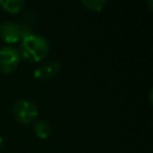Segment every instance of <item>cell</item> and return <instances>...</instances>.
<instances>
[{"mask_svg":"<svg viewBox=\"0 0 153 153\" xmlns=\"http://www.w3.org/2000/svg\"><path fill=\"white\" fill-rule=\"evenodd\" d=\"M24 5L25 2L23 0H0V7L11 14L19 13L23 10Z\"/></svg>","mask_w":153,"mask_h":153,"instance_id":"cell-6","label":"cell"},{"mask_svg":"<svg viewBox=\"0 0 153 153\" xmlns=\"http://www.w3.org/2000/svg\"><path fill=\"white\" fill-rule=\"evenodd\" d=\"M33 131H35V134H36L37 137H39V139H47V137L50 136L51 128H50V124L47 121L38 120L33 124Z\"/></svg>","mask_w":153,"mask_h":153,"instance_id":"cell-7","label":"cell"},{"mask_svg":"<svg viewBox=\"0 0 153 153\" xmlns=\"http://www.w3.org/2000/svg\"><path fill=\"white\" fill-rule=\"evenodd\" d=\"M13 116L22 124H29L36 121L38 116V109L31 100L20 99L13 105Z\"/></svg>","mask_w":153,"mask_h":153,"instance_id":"cell-2","label":"cell"},{"mask_svg":"<svg viewBox=\"0 0 153 153\" xmlns=\"http://www.w3.org/2000/svg\"><path fill=\"white\" fill-rule=\"evenodd\" d=\"M0 37L7 43H17L23 37V29L14 22H4L0 25Z\"/></svg>","mask_w":153,"mask_h":153,"instance_id":"cell-4","label":"cell"},{"mask_svg":"<svg viewBox=\"0 0 153 153\" xmlns=\"http://www.w3.org/2000/svg\"><path fill=\"white\" fill-rule=\"evenodd\" d=\"M105 4H106L105 0H86V1H82V5L87 10L93 11V12H99Z\"/></svg>","mask_w":153,"mask_h":153,"instance_id":"cell-8","label":"cell"},{"mask_svg":"<svg viewBox=\"0 0 153 153\" xmlns=\"http://www.w3.org/2000/svg\"><path fill=\"white\" fill-rule=\"evenodd\" d=\"M20 55L19 51L13 47L0 48V72L8 74L13 72L19 65Z\"/></svg>","mask_w":153,"mask_h":153,"instance_id":"cell-3","label":"cell"},{"mask_svg":"<svg viewBox=\"0 0 153 153\" xmlns=\"http://www.w3.org/2000/svg\"><path fill=\"white\" fill-rule=\"evenodd\" d=\"M19 55L29 62H38L43 60L49 53L48 41L39 35L26 33L20 39Z\"/></svg>","mask_w":153,"mask_h":153,"instance_id":"cell-1","label":"cell"},{"mask_svg":"<svg viewBox=\"0 0 153 153\" xmlns=\"http://www.w3.org/2000/svg\"><path fill=\"white\" fill-rule=\"evenodd\" d=\"M61 69V62L56 60L48 61L47 63L37 67L33 71V76L38 80H48L53 78L55 74H57Z\"/></svg>","mask_w":153,"mask_h":153,"instance_id":"cell-5","label":"cell"},{"mask_svg":"<svg viewBox=\"0 0 153 153\" xmlns=\"http://www.w3.org/2000/svg\"><path fill=\"white\" fill-rule=\"evenodd\" d=\"M2 142H4V139H2V136L0 135V148H1V146H2Z\"/></svg>","mask_w":153,"mask_h":153,"instance_id":"cell-9","label":"cell"}]
</instances>
